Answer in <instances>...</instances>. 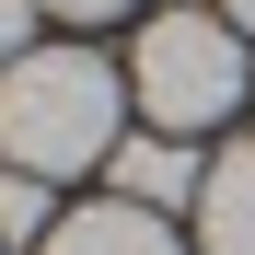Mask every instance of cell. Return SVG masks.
Here are the masks:
<instances>
[{
    "label": "cell",
    "mask_w": 255,
    "mask_h": 255,
    "mask_svg": "<svg viewBox=\"0 0 255 255\" xmlns=\"http://www.w3.org/2000/svg\"><path fill=\"white\" fill-rule=\"evenodd\" d=\"M35 58V0H0V70Z\"/></svg>",
    "instance_id": "cell-7"
},
{
    "label": "cell",
    "mask_w": 255,
    "mask_h": 255,
    "mask_svg": "<svg viewBox=\"0 0 255 255\" xmlns=\"http://www.w3.org/2000/svg\"><path fill=\"white\" fill-rule=\"evenodd\" d=\"M35 232H58V221H47V174H23V162H0V255H23Z\"/></svg>",
    "instance_id": "cell-6"
},
{
    "label": "cell",
    "mask_w": 255,
    "mask_h": 255,
    "mask_svg": "<svg viewBox=\"0 0 255 255\" xmlns=\"http://www.w3.org/2000/svg\"><path fill=\"white\" fill-rule=\"evenodd\" d=\"M47 255H186V244L162 232V209H128V197H105V209H70V221L47 232Z\"/></svg>",
    "instance_id": "cell-4"
},
{
    "label": "cell",
    "mask_w": 255,
    "mask_h": 255,
    "mask_svg": "<svg viewBox=\"0 0 255 255\" xmlns=\"http://www.w3.org/2000/svg\"><path fill=\"white\" fill-rule=\"evenodd\" d=\"M128 93H139L151 128H174V139L221 128V116L244 105V23H232V12H162V23H139Z\"/></svg>",
    "instance_id": "cell-2"
},
{
    "label": "cell",
    "mask_w": 255,
    "mask_h": 255,
    "mask_svg": "<svg viewBox=\"0 0 255 255\" xmlns=\"http://www.w3.org/2000/svg\"><path fill=\"white\" fill-rule=\"evenodd\" d=\"M35 12H58V23H116L128 0H35Z\"/></svg>",
    "instance_id": "cell-8"
},
{
    "label": "cell",
    "mask_w": 255,
    "mask_h": 255,
    "mask_svg": "<svg viewBox=\"0 0 255 255\" xmlns=\"http://www.w3.org/2000/svg\"><path fill=\"white\" fill-rule=\"evenodd\" d=\"M105 174H116V197L128 209H197V186H209V162L174 139V128H139V139H116V162H105Z\"/></svg>",
    "instance_id": "cell-3"
},
{
    "label": "cell",
    "mask_w": 255,
    "mask_h": 255,
    "mask_svg": "<svg viewBox=\"0 0 255 255\" xmlns=\"http://www.w3.org/2000/svg\"><path fill=\"white\" fill-rule=\"evenodd\" d=\"M221 12H232V23H244V35H255V0H221Z\"/></svg>",
    "instance_id": "cell-9"
},
{
    "label": "cell",
    "mask_w": 255,
    "mask_h": 255,
    "mask_svg": "<svg viewBox=\"0 0 255 255\" xmlns=\"http://www.w3.org/2000/svg\"><path fill=\"white\" fill-rule=\"evenodd\" d=\"M116 105H128L116 58L35 47L23 70H0V162H23V174H93V162H116Z\"/></svg>",
    "instance_id": "cell-1"
},
{
    "label": "cell",
    "mask_w": 255,
    "mask_h": 255,
    "mask_svg": "<svg viewBox=\"0 0 255 255\" xmlns=\"http://www.w3.org/2000/svg\"><path fill=\"white\" fill-rule=\"evenodd\" d=\"M197 255H255V139L209 162V186H197Z\"/></svg>",
    "instance_id": "cell-5"
}]
</instances>
